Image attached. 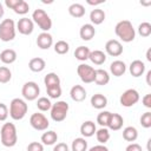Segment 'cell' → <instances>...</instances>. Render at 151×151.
<instances>
[{"instance_id": "8fae6325", "label": "cell", "mask_w": 151, "mask_h": 151, "mask_svg": "<svg viewBox=\"0 0 151 151\" xmlns=\"http://www.w3.org/2000/svg\"><path fill=\"white\" fill-rule=\"evenodd\" d=\"M17 29L19 31V33L24 34V35H29L33 29H34V24L32 19H28L26 17L19 19V21L17 22Z\"/></svg>"}, {"instance_id": "7a4b0ae2", "label": "cell", "mask_w": 151, "mask_h": 151, "mask_svg": "<svg viewBox=\"0 0 151 151\" xmlns=\"http://www.w3.org/2000/svg\"><path fill=\"white\" fill-rule=\"evenodd\" d=\"M0 134H1V143L6 147H12L18 142L17 127L13 123H5L0 130Z\"/></svg>"}, {"instance_id": "1f68e13d", "label": "cell", "mask_w": 151, "mask_h": 151, "mask_svg": "<svg viewBox=\"0 0 151 151\" xmlns=\"http://www.w3.org/2000/svg\"><path fill=\"white\" fill-rule=\"evenodd\" d=\"M54 51L58 54H66L70 51V45L65 40H59L54 44Z\"/></svg>"}, {"instance_id": "60d3db41", "label": "cell", "mask_w": 151, "mask_h": 151, "mask_svg": "<svg viewBox=\"0 0 151 151\" xmlns=\"http://www.w3.org/2000/svg\"><path fill=\"white\" fill-rule=\"evenodd\" d=\"M27 151H44V145L39 142H32L28 144Z\"/></svg>"}, {"instance_id": "4dcf8cb0", "label": "cell", "mask_w": 151, "mask_h": 151, "mask_svg": "<svg viewBox=\"0 0 151 151\" xmlns=\"http://www.w3.org/2000/svg\"><path fill=\"white\" fill-rule=\"evenodd\" d=\"M44 83L46 85V87H50V86H55V85H60V78L58 77L57 73L54 72H51V73H47L44 78Z\"/></svg>"}, {"instance_id": "ac0fdd59", "label": "cell", "mask_w": 151, "mask_h": 151, "mask_svg": "<svg viewBox=\"0 0 151 151\" xmlns=\"http://www.w3.org/2000/svg\"><path fill=\"white\" fill-rule=\"evenodd\" d=\"M110 71L114 77H120L126 72V65L122 60H114L110 65Z\"/></svg>"}, {"instance_id": "cb8c5ba5", "label": "cell", "mask_w": 151, "mask_h": 151, "mask_svg": "<svg viewBox=\"0 0 151 151\" xmlns=\"http://www.w3.org/2000/svg\"><path fill=\"white\" fill-rule=\"evenodd\" d=\"M110 81V76L107 73V71L103 70V68H99V70H96V77H94V83L97 85H106L109 84Z\"/></svg>"}, {"instance_id": "8d00e7d4", "label": "cell", "mask_w": 151, "mask_h": 151, "mask_svg": "<svg viewBox=\"0 0 151 151\" xmlns=\"http://www.w3.org/2000/svg\"><path fill=\"white\" fill-rule=\"evenodd\" d=\"M28 9H29V6H28V4L25 0H19V2L13 8V11L17 14H26L28 12Z\"/></svg>"}, {"instance_id": "3957f363", "label": "cell", "mask_w": 151, "mask_h": 151, "mask_svg": "<svg viewBox=\"0 0 151 151\" xmlns=\"http://www.w3.org/2000/svg\"><path fill=\"white\" fill-rule=\"evenodd\" d=\"M27 110H28V106L24 99H21V98L12 99V101L9 104V116L12 119H14V120L22 119L26 116Z\"/></svg>"}, {"instance_id": "52a82bcc", "label": "cell", "mask_w": 151, "mask_h": 151, "mask_svg": "<svg viewBox=\"0 0 151 151\" xmlns=\"http://www.w3.org/2000/svg\"><path fill=\"white\" fill-rule=\"evenodd\" d=\"M77 73L79 76V78L81 79L83 83L85 84H90L94 81V77H96V70L87 65V64H80L77 67Z\"/></svg>"}, {"instance_id": "e575fe53", "label": "cell", "mask_w": 151, "mask_h": 151, "mask_svg": "<svg viewBox=\"0 0 151 151\" xmlns=\"http://www.w3.org/2000/svg\"><path fill=\"white\" fill-rule=\"evenodd\" d=\"M12 78V72L8 67L6 66H0V83L1 84H6L11 80Z\"/></svg>"}, {"instance_id": "e0dca14e", "label": "cell", "mask_w": 151, "mask_h": 151, "mask_svg": "<svg viewBox=\"0 0 151 151\" xmlns=\"http://www.w3.org/2000/svg\"><path fill=\"white\" fill-rule=\"evenodd\" d=\"M70 96L74 101H83L86 98V91L81 85H74L70 91Z\"/></svg>"}, {"instance_id": "7c38bea8", "label": "cell", "mask_w": 151, "mask_h": 151, "mask_svg": "<svg viewBox=\"0 0 151 151\" xmlns=\"http://www.w3.org/2000/svg\"><path fill=\"white\" fill-rule=\"evenodd\" d=\"M105 51L109 55L118 57L123 53V45L120 44V41H118L116 39H110L105 44Z\"/></svg>"}, {"instance_id": "ee69618b", "label": "cell", "mask_w": 151, "mask_h": 151, "mask_svg": "<svg viewBox=\"0 0 151 151\" xmlns=\"http://www.w3.org/2000/svg\"><path fill=\"white\" fill-rule=\"evenodd\" d=\"M125 151H143V150H142V146H140L139 144H137V143H131V144H129V145L126 146Z\"/></svg>"}, {"instance_id": "83f0119b", "label": "cell", "mask_w": 151, "mask_h": 151, "mask_svg": "<svg viewBox=\"0 0 151 151\" xmlns=\"http://www.w3.org/2000/svg\"><path fill=\"white\" fill-rule=\"evenodd\" d=\"M58 140V134L55 131H47L41 134V142L45 145H53Z\"/></svg>"}, {"instance_id": "5bb4252c", "label": "cell", "mask_w": 151, "mask_h": 151, "mask_svg": "<svg viewBox=\"0 0 151 151\" xmlns=\"http://www.w3.org/2000/svg\"><path fill=\"white\" fill-rule=\"evenodd\" d=\"M96 34V28L92 24H85L80 27V31H79V35L83 40L85 41H88L91 40Z\"/></svg>"}, {"instance_id": "f6af8a7d", "label": "cell", "mask_w": 151, "mask_h": 151, "mask_svg": "<svg viewBox=\"0 0 151 151\" xmlns=\"http://www.w3.org/2000/svg\"><path fill=\"white\" fill-rule=\"evenodd\" d=\"M53 151H68V146L65 143H58L57 145H54Z\"/></svg>"}, {"instance_id": "f35d334b", "label": "cell", "mask_w": 151, "mask_h": 151, "mask_svg": "<svg viewBox=\"0 0 151 151\" xmlns=\"http://www.w3.org/2000/svg\"><path fill=\"white\" fill-rule=\"evenodd\" d=\"M138 33L142 37H149L151 34V24L150 22H146V21L139 24V26H138Z\"/></svg>"}, {"instance_id": "484cf974", "label": "cell", "mask_w": 151, "mask_h": 151, "mask_svg": "<svg viewBox=\"0 0 151 151\" xmlns=\"http://www.w3.org/2000/svg\"><path fill=\"white\" fill-rule=\"evenodd\" d=\"M68 13L74 17V18H81L84 17L85 14V7L81 5V4H78V2H74L72 5H70L68 7Z\"/></svg>"}, {"instance_id": "2e32d148", "label": "cell", "mask_w": 151, "mask_h": 151, "mask_svg": "<svg viewBox=\"0 0 151 151\" xmlns=\"http://www.w3.org/2000/svg\"><path fill=\"white\" fill-rule=\"evenodd\" d=\"M144 71H145V65H144V63L142 60L137 59V60H133L130 64V73H131L132 77L138 78V77L143 76Z\"/></svg>"}, {"instance_id": "f1b7e54d", "label": "cell", "mask_w": 151, "mask_h": 151, "mask_svg": "<svg viewBox=\"0 0 151 151\" xmlns=\"http://www.w3.org/2000/svg\"><path fill=\"white\" fill-rule=\"evenodd\" d=\"M90 48L87 46H79L76 48L74 51V57L76 59L80 60V61H85L88 59V55H90Z\"/></svg>"}, {"instance_id": "ab89813d", "label": "cell", "mask_w": 151, "mask_h": 151, "mask_svg": "<svg viewBox=\"0 0 151 151\" xmlns=\"http://www.w3.org/2000/svg\"><path fill=\"white\" fill-rule=\"evenodd\" d=\"M140 125L143 127H145V129L151 127V112L150 111H147V112L142 114V117H140Z\"/></svg>"}, {"instance_id": "7dc6e473", "label": "cell", "mask_w": 151, "mask_h": 151, "mask_svg": "<svg viewBox=\"0 0 151 151\" xmlns=\"http://www.w3.org/2000/svg\"><path fill=\"white\" fill-rule=\"evenodd\" d=\"M150 79H151V70L146 72V84H147L149 86H151V80H150Z\"/></svg>"}, {"instance_id": "9c48e42d", "label": "cell", "mask_w": 151, "mask_h": 151, "mask_svg": "<svg viewBox=\"0 0 151 151\" xmlns=\"http://www.w3.org/2000/svg\"><path fill=\"white\" fill-rule=\"evenodd\" d=\"M40 93V88L37 83L34 81H27L22 85L21 88V94L26 100H34L38 98Z\"/></svg>"}, {"instance_id": "7bdbcfd3", "label": "cell", "mask_w": 151, "mask_h": 151, "mask_svg": "<svg viewBox=\"0 0 151 151\" xmlns=\"http://www.w3.org/2000/svg\"><path fill=\"white\" fill-rule=\"evenodd\" d=\"M142 103H143V105H144L145 107L151 109V94H150V93L145 94V96L142 98Z\"/></svg>"}, {"instance_id": "ffe728a7", "label": "cell", "mask_w": 151, "mask_h": 151, "mask_svg": "<svg viewBox=\"0 0 151 151\" xmlns=\"http://www.w3.org/2000/svg\"><path fill=\"white\" fill-rule=\"evenodd\" d=\"M96 131H97V127L92 120H86L80 126V133L84 137H92L96 133Z\"/></svg>"}, {"instance_id": "44dd1931", "label": "cell", "mask_w": 151, "mask_h": 151, "mask_svg": "<svg viewBox=\"0 0 151 151\" xmlns=\"http://www.w3.org/2000/svg\"><path fill=\"white\" fill-rule=\"evenodd\" d=\"M0 60L4 64H13L17 60V52L12 48H6L0 53Z\"/></svg>"}, {"instance_id": "d590c367", "label": "cell", "mask_w": 151, "mask_h": 151, "mask_svg": "<svg viewBox=\"0 0 151 151\" xmlns=\"http://www.w3.org/2000/svg\"><path fill=\"white\" fill-rule=\"evenodd\" d=\"M110 116H111V112H109V111H101L97 116V123L101 127H106L107 126V123H109V119H110Z\"/></svg>"}, {"instance_id": "4fadbf2b", "label": "cell", "mask_w": 151, "mask_h": 151, "mask_svg": "<svg viewBox=\"0 0 151 151\" xmlns=\"http://www.w3.org/2000/svg\"><path fill=\"white\" fill-rule=\"evenodd\" d=\"M37 45L41 50H48L53 45V38L48 32H41L37 38Z\"/></svg>"}, {"instance_id": "d4e9b609", "label": "cell", "mask_w": 151, "mask_h": 151, "mask_svg": "<svg viewBox=\"0 0 151 151\" xmlns=\"http://www.w3.org/2000/svg\"><path fill=\"white\" fill-rule=\"evenodd\" d=\"M90 20L94 25H100L105 20V12L100 8H94L90 13Z\"/></svg>"}, {"instance_id": "5b68a950", "label": "cell", "mask_w": 151, "mask_h": 151, "mask_svg": "<svg viewBox=\"0 0 151 151\" xmlns=\"http://www.w3.org/2000/svg\"><path fill=\"white\" fill-rule=\"evenodd\" d=\"M32 19L42 29V32H48L52 28V20L50 15L41 8L34 9V12L32 13Z\"/></svg>"}, {"instance_id": "f907efd6", "label": "cell", "mask_w": 151, "mask_h": 151, "mask_svg": "<svg viewBox=\"0 0 151 151\" xmlns=\"http://www.w3.org/2000/svg\"><path fill=\"white\" fill-rule=\"evenodd\" d=\"M2 15H4V6H2V4L0 2V19L2 18Z\"/></svg>"}, {"instance_id": "74e56055", "label": "cell", "mask_w": 151, "mask_h": 151, "mask_svg": "<svg viewBox=\"0 0 151 151\" xmlns=\"http://www.w3.org/2000/svg\"><path fill=\"white\" fill-rule=\"evenodd\" d=\"M46 92H47L50 98L57 99V98H59L61 96V87H60V85L50 86V87H46Z\"/></svg>"}, {"instance_id": "4316f807", "label": "cell", "mask_w": 151, "mask_h": 151, "mask_svg": "<svg viewBox=\"0 0 151 151\" xmlns=\"http://www.w3.org/2000/svg\"><path fill=\"white\" fill-rule=\"evenodd\" d=\"M123 138L126 142H134L138 138V131L133 126H126L123 130Z\"/></svg>"}, {"instance_id": "c3c4849f", "label": "cell", "mask_w": 151, "mask_h": 151, "mask_svg": "<svg viewBox=\"0 0 151 151\" xmlns=\"http://www.w3.org/2000/svg\"><path fill=\"white\" fill-rule=\"evenodd\" d=\"M104 1L103 0H99V1H91V0H87V4L88 5H99V4H103Z\"/></svg>"}, {"instance_id": "836d02e7", "label": "cell", "mask_w": 151, "mask_h": 151, "mask_svg": "<svg viewBox=\"0 0 151 151\" xmlns=\"http://www.w3.org/2000/svg\"><path fill=\"white\" fill-rule=\"evenodd\" d=\"M37 107H38L40 111L45 112V111L51 110V107H52V103L50 101L48 98H46V97H40V98L38 99V101H37Z\"/></svg>"}, {"instance_id": "8992f818", "label": "cell", "mask_w": 151, "mask_h": 151, "mask_svg": "<svg viewBox=\"0 0 151 151\" xmlns=\"http://www.w3.org/2000/svg\"><path fill=\"white\" fill-rule=\"evenodd\" d=\"M68 112V104L64 100H59L51 107V118L54 122H63Z\"/></svg>"}, {"instance_id": "30bf717a", "label": "cell", "mask_w": 151, "mask_h": 151, "mask_svg": "<svg viewBox=\"0 0 151 151\" xmlns=\"http://www.w3.org/2000/svg\"><path fill=\"white\" fill-rule=\"evenodd\" d=\"M29 124L34 130H38V131H45L50 126L48 119L42 113H39V112H35L31 116Z\"/></svg>"}, {"instance_id": "681fc988", "label": "cell", "mask_w": 151, "mask_h": 151, "mask_svg": "<svg viewBox=\"0 0 151 151\" xmlns=\"http://www.w3.org/2000/svg\"><path fill=\"white\" fill-rule=\"evenodd\" d=\"M146 59H147V61H151V48H149L146 51Z\"/></svg>"}, {"instance_id": "ba28073f", "label": "cell", "mask_w": 151, "mask_h": 151, "mask_svg": "<svg viewBox=\"0 0 151 151\" xmlns=\"http://www.w3.org/2000/svg\"><path fill=\"white\" fill-rule=\"evenodd\" d=\"M139 93L137 90L134 88H129L126 90L125 92H123V94L120 96L119 98V101H120V105L124 106V107H131L133 106L134 104H137L139 101Z\"/></svg>"}, {"instance_id": "816d5d0a", "label": "cell", "mask_w": 151, "mask_h": 151, "mask_svg": "<svg viewBox=\"0 0 151 151\" xmlns=\"http://www.w3.org/2000/svg\"><path fill=\"white\" fill-rule=\"evenodd\" d=\"M142 5H144V6H147V5H151V1H147V2H140Z\"/></svg>"}, {"instance_id": "b9f144b4", "label": "cell", "mask_w": 151, "mask_h": 151, "mask_svg": "<svg viewBox=\"0 0 151 151\" xmlns=\"http://www.w3.org/2000/svg\"><path fill=\"white\" fill-rule=\"evenodd\" d=\"M9 112H8V109L7 106L4 104V103H0V122H4L7 119Z\"/></svg>"}, {"instance_id": "d6a6232c", "label": "cell", "mask_w": 151, "mask_h": 151, "mask_svg": "<svg viewBox=\"0 0 151 151\" xmlns=\"http://www.w3.org/2000/svg\"><path fill=\"white\" fill-rule=\"evenodd\" d=\"M96 137L100 144H105L110 139V132L106 127H101L98 131H96Z\"/></svg>"}, {"instance_id": "6da1fadb", "label": "cell", "mask_w": 151, "mask_h": 151, "mask_svg": "<svg viewBox=\"0 0 151 151\" xmlns=\"http://www.w3.org/2000/svg\"><path fill=\"white\" fill-rule=\"evenodd\" d=\"M114 33L118 38H120L124 42H131L136 38V31L129 20H122L117 22L114 27Z\"/></svg>"}, {"instance_id": "277c9868", "label": "cell", "mask_w": 151, "mask_h": 151, "mask_svg": "<svg viewBox=\"0 0 151 151\" xmlns=\"http://www.w3.org/2000/svg\"><path fill=\"white\" fill-rule=\"evenodd\" d=\"M15 38V22L13 19H4L0 22V40L8 42Z\"/></svg>"}, {"instance_id": "d6986e66", "label": "cell", "mask_w": 151, "mask_h": 151, "mask_svg": "<svg viewBox=\"0 0 151 151\" xmlns=\"http://www.w3.org/2000/svg\"><path fill=\"white\" fill-rule=\"evenodd\" d=\"M91 105L94 109L101 110L107 105V98L101 93H96L91 97Z\"/></svg>"}, {"instance_id": "f546056e", "label": "cell", "mask_w": 151, "mask_h": 151, "mask_svg": "<svg viewBox=\"0 0 151 151\" xmlns=\"http://www.w3.org/2000/svg\"><path fill=\"white\" fill-rule=\"evenodd\" d=\"M71 149H72V151H87V142H86V139L83 138V137L76 138L72 142Z\"/></svg>"}, {"instance_id": "603a6c76", "label": "cell", "mask_w": 151, "mask_h": 151, "mask_svg": "<svg viewBox=\"0 0 151 151\" xmlns=\"http://www.w3.org/2000/svg\"><path fill=\"white\" fill-rule=\"evenodd\" d=\"M28 67L32 72H41L46 67V63L42 58H32L28 63Z\"/></svg>"}, {"instance_id": "7402d4cb", "label": "cell", "mask_w": 151, "mask_h": 151, "mask_svg": "<svg viewBox=\"0 0 151 151\" xmlns=\"http://www.w3.org/2000/svg\"><path fill=\"white\" fill-rule=\"evenodd\" d=\"M88 59L96 65H101L106 61V54L100 50H94V51L90 52Z\"/></svg>"}, {"instance_id": "bcb514c9", "label": "cell", "mask_w": 151, "mask_h": 151, "mask_svg": "<svg viewBox=\"0 0 151 151\" xmlns=\"http://www.w3.org/2000/svg\"><path fill=\"white\" fill-rule=\"evenodd\" d=\"M88 151H109V149H107L104 144H99V145H94V146H92Z\"/></svg>"}, {"instance_id": "9a60e30c", "label": "cell", "mask_w": 151, "mask_h": 151, "mask_svg": "<svg viewBox=\"0 0 151 151\" xmlns=\"http://www.w3.org/2000/svg\"><path fill=\"white\" fill-rule=\"evenodd\" d=\"M124 124V119L120 114L118 113H111L110 116V119H109V123H107V127L110 130H113V131H117V130H120L122 126Z\"/></svg>"}]
</instances>
